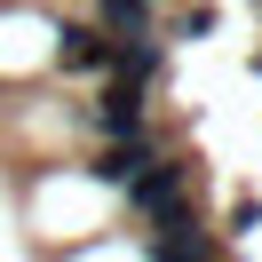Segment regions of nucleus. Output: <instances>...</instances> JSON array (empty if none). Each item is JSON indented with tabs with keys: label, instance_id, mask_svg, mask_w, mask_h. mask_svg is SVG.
<instances>
[{
	"label": "nucleus",
	"instance_id": "nucleus-1",
	"mask_svg": "<svg viewBox=\"0 0 262 262\" xmlns=\"http://www.w3.org/2000/svg\"><path fill=\"white\" fill-rule=\"evenodd\" d=\"M127 207L143 214L151 230H159V223H183V214H191V167H183L175 151H159V159L127 183Z\"/></svg>",
	"mask_w": 262,
	"mask_h": 262
},
{
	"label": "nucleus",
	"instance_id": "nucleus-2",
	"mask_svg": "<svg viewBox=\"0 0 262 262\" xmlns=\"http://www.w3.org/2000/svg\"><path fill=\"white\" fill-rule=\"evenodd\" d=\"M96 135H112V143H127V135H151V112H143V88H103L96 96Z\"/></svg>",
	"mask_w": 262,
	"mask_h": 262
},
{
	"label": "nucleus",
	"instance_id": "nucleus-3",
	"mask_svg": "<svg viewBox=\"0 0 262 262\" xmlns=\"http://www.w3.org/2000/svg\"><path fill=\"white\" fill-rule=\"evenodd\" d=\"M151 159H159V135H127V143H112V151L96 159V183H112V191H127V183L143 175Z\"/></svg>",
	"mask_w": 262,
	"mask_h": 262
},
{
	"label": "nucleus",
	"instance_id": "nucleus-4",
	"mask_svg": "<svg viewBox=\"0 0 262 262\" xmlns=\"http://www.w3.org/2000/svg\"><path fill=\"white\" fill-rule=\"evenodd\" d=\"M56 64H64V72H112V40H103L96 24H64V40H56Z\"/></svg>",
	"mask_w": 262,
	"mask_h": 262
},
{
	"label": "nucleus",
	"instance_id": "nucleus-5",
	"mask_svg": "<svg viewBox=\"0 0 262 262\" xmlns=\"http://www.w3.org/2000/svg\"><path fill=\"white\" fill-rule=\"evenodd\" d=\"M112 80L119 88H151V80H159V40H112Z\"/></svg>",
	"mask_w": 262,
	"mask_h": 262
},
{
	"label": "nucleus",
	"instance_id": "nucleus-6",
	"mask_svg": "<svg viewBox=\"0 0 262 262\" xmlns=\"http://www.w3.org/2000/svg\"><path fill=\"white\" fill-rule=\"evenodd\" d=\"M96 32L103 40H143L151 32V0H96Z\"/></svg>",
	"mask_w": 262,
	"mask_h": 262
}]
</instances>
